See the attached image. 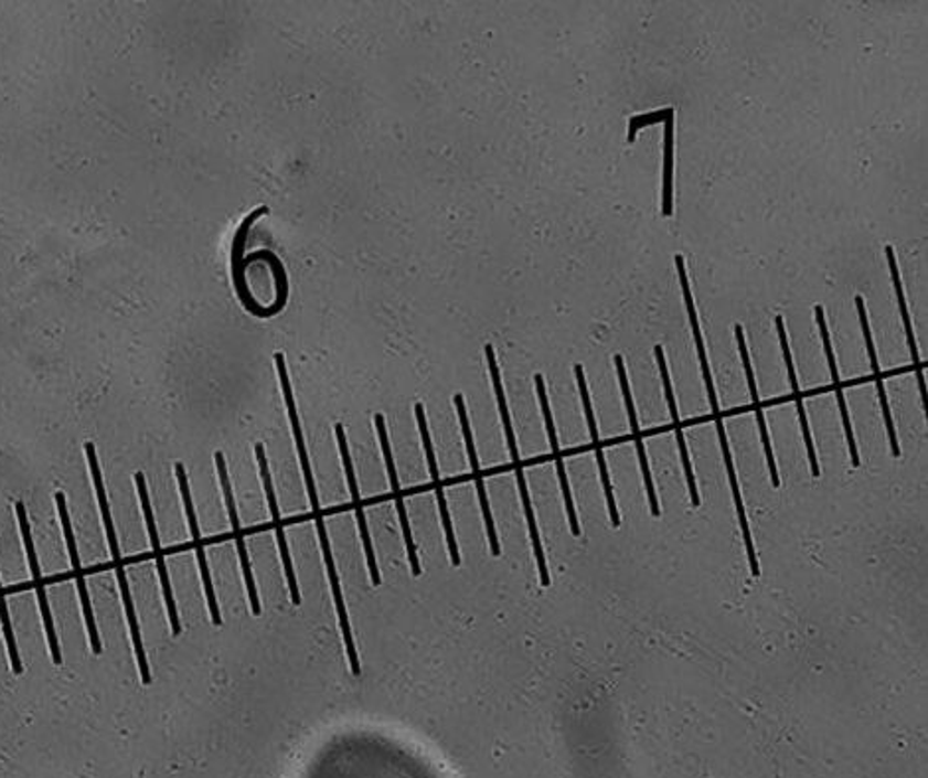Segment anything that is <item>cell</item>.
<instances>
[{"label": "cell", "instance_id": "d6986e66", "mask_svg": "<svg viewBox=\"0 0 928 778\" xmlns=\"http://www.w3.org/2000/svg\"><path fill=\"white\" fill-rule=\"evenodd\" d=\"M794 399H797L798 417H800V427H802V435H804V441H807L808 460H810V469H812V475H814V477H820V465H818L817 450H814V443H812V435H810V427H808L807 409H804V402H802V395L794 394Z\"/></svg>", "mask_w": 928, "mask_h": 778}, {"label": "cell", "instance_id": "44dd1931", "mask_svg": "<svg viewBox=\"0 0 928 778\" xmlns=\"http://www.w3.org/2000/svg\"><path fill=\"white\" fill-rule=\"evenodd\" d=\"M670 111H672V109H670ZM670 111H658L654 113V115H642V117H634V119H632V122H630V141L634 139V135H637L638 129H642L644 125H650V122L664 121L668 115H670Z\"/></svg>", "mask_w": 928, "mask_h": 778}, {"label": "cell", "instance_id": "ac0fdd59", "mask_svg": "<svg viewBox=\"0 0 928 778\" xmlns=\"http://www.w3.org/2000/svg\"><path fill=\"white\" fill-rule=\"evenodd\" d=\"M0 622H2V630H4V638H7V647H9L10 664H12V672L19 675L22 674V662H20L19 648H17V638L12 632V625H10L9 609H7V600L2 595V583H0Z\"/></svg>", "mask_w": 928, "mask_h": 778}, {"label": "cell", "instance_id": "6da1fadb", "mask_svg": "<svg viewBox=\"0 0 928 778\" xmlns=\"http://www.w3.org/2000/svg\"><path fill=\"white\" fill-rule=\"evenodd\" d=\"M85 455H87V462H89V470H92V479H94L95 492H97V500H99V510H102V518H104L105 534H107V542H109V550H111L113 562H115L117 582H119V589H121L122 605H125L127 620H129V627H131L132 647H135V654H137V662H139V670H141L142 684L147 685L150 684L149 662H147V654H145V648H142L141 630H139V622H137V615H135L131 589H129L127 575H125V569H122L119 542H117V534H115L111 510H109V502H107V494H105L104 477H102V469H99V462H97L94 443H85Z\"/></svg>", "mask_w": 928, "mask_h": 778}, {"label": "cell", "instance_id": "5bb4252c", "mask_svg": "<svg viewBox=\"0 0 928 778\" xmlns=\"http://www.w3.org/2000/svg\"><path fill=\"white\" fill-rule=\"evenodd\" d=\"M654 354H657L658 367H660V374H662V382H664V392H666L668 407H670V413H672V419H674L675 441H678V447H680V457H682V465H684L685 479H687V488H690V497H692V504H694V507H700V502H702V500H700V492H697V487H695L694 470H692V462H690V457H687V449H685L684 431H682V425H680V415H678V407H675L674 392H672V384H670V374H668L666 358H664V350H662V347H657V350H654Z\"/></svg>", "mask_w": 928, "mask_h": 778}, {"label": "cell", "instance_id": "7c38bea8", "mask_svg": "<svg viewBox=\"0 0 928 778\" xmlns=\"http://www.w3.org/2000/svg\"><path fill=\"white\" fill-rule=\"evenodd\" d=\"M535 390H537V397H540L542 412H544L545 429H547L550 445H552V450H554L555 467H557L559 487H562L563 500H565V510H567V516H569V527H572L573 535H579L582 534V530H579V522H577V514H575V507H573L572 488H569V479H567V472H565L562 452H559V443H557V433H555L554 415H552V409H550V402H547L544 377H542V375H535Z\"/></svg>", "mask_w": 928, "mask_h": 778}, {"label": "cell", "instance_id": "9a60e30c", "mask_svg": "<svg viewBox=\"0 0 928 778\" xmlns=\"http://www.w3.org/2000/svg\"><path fill=\"white\" fill-rule=\"evenodd\" d=\"M675 267H678V275H680V283H682L685 305H687V312H690V322H692V329H694L695 347H697V354H700V362H702L705 387L710 392V390H715V387H713L712 372H710V364H707L704 340H702V332H700V322H697V315H695V305L694 299H692V291H690V283H687V277H685L684 257L682 255H675Z\"/></svg>", "mask_w": 928, "mask_h": 778}, {"label": "cell", "instance_id": "9c48e42d", "mask_svg": "<svg viewBox=\"0 0 928 778\" xmlns=\"http://www.w3.org/2000/svg\"><path fill=\"white\" fill-rule=\"evenodd\" d=\"M415 417H417V425H419V433H422L423 449H425V455H427L429 472H431V479L433 482H435V494H437L439 512H441L442 530H445V535H447L450 562H452L455 567H459V544H457L455 530H452V524H450L449 507H447V498H445V490H442L441 477H439V469H437V459H435V450H433L431 435H429V427H427V415H425V409H423L422 404L415 405Z\"/></svg>", "mask_w": 928, "mask_h": 778}, {"label": "cell", "instance_id": "52a82bcc", "mask_svg": "<svg viewBox=\"0 0 928 778\" xmlns=\"http://www.w3.org/2000/svg\"><path fill=\"white\" fill-rule=\"evenodd\" d=\"M334 431H337L338 449H340V457H342V465H344V472H346L348 488H350V494H352V504H354V510H356L358 530H360V537H362V542H364L367 569H370L372 583H374L375 587H377V585L382 583V577H380V569H377V563H375L374 547H372V537H370V530H367L364 507H362V500H360V490H358L354 465H352L350 450H348L346 433H344V427H342L340 423H338L337 427H334Z\"/></svg>", "mask_w": 928, "mask_h": 778}, {"label": "cell", "instance_id": "ffe728a7", "mask_svg": "<svg viewBox=\"0 0 928 778\" xmlns=\"http://www.w3.org/2000/svg\"><path fill=\"white\" fill-rule=\"evenodd\" d=\"M855 305H857V312H860V319H862L863 337H865V344H867V352H870V360H872L873 374H875V377H882V370H879V362H877V354H875V347H873L870 320H867V315H865V305H863L862 297L855 299Z\"/></svg>", "mask_w": 928, "mask_h": 778}, {"label": "cell", "instance_id": "30bf717a", "mask_svg": "<svg viewBox=\"0 0 928 778\" xmlns=\"http://www.w3.org/2000/svg\"><path fill=\"white\" fill-rule=\"evenodd\" d=\"M57 514L64 525V535H66L67 552H70V559H72V567H74L75 583H77V593H79V600H82V609H84L85 625H87V632H89V642H92V650L95 654L102 652V640H99V632L95 627L94 610H92V603H89V595H87V587H85L84 569L79 563V555H77V547H75L74 532H72V522L67 516L66 497L62 492L56 494Z\"/></svg>", "mask_w": 928, "mask_h": 778}, {"label": "cell", "instance_id": "2e32d148", "mask_svg": "<svg viewBox=\"0 0 928 778\" xmlns=\"http://www.w3.org/2000/svg\"><path fill=\"white\" fill-rule=\"evenodd\" d=\"M885 254H887V259H889L893 283H895V291H897V299H899L900 315H903L905 330H907V337H909L910 356H913V362H915L917 370H922L920 367L919 350H917V342H915V332H913V327H910L909 312H907V305H905V292H903V285H900V273L897 269V259H895V254H893V247H887Z\"/></svg>", "mask_w": 928, "mask_h": 778}, {"label": "cell", "instance_id": "4fadbf2b", "mask_svg": "<svg viewBox=\"0 0 928 778\" xmlns=\"http://www.w3.org/2000/svg\"><path fill=\"white\" fill-rule=\"evenodd\" d=\"M575 375H577V384H579V392H582L583 407H585V417H587V425H589V431H591L595 455H597V462H599L600 480H602L605 497H607L610 522H612V525H620L619 510H617V502H615V494H612V487H610L609 470H607V462H605V455H602V447H600L599 431H597V423H595V415H593L591 397H589V390H587L582 366H575Z\"/></svg>", "mask_w": 928, "mask_h": 778}, {"label": "cell", "instance_id": "3957f363", "mask_svg": "<svg viewBox=\"0 0 928 778\" xmlns=\"http://www.w3.org/2000/svg\"><path fill=\"white\" fill-rule=\"evenodd\" d=\"M375 429H377V437H380V445L384 450L385 467H387V477H390V487H392V494H394L395 508H397V516H399V524H402V534H404L405 547H407V555H409V563H412L413 577L422 575V565H419V557H417V547L413 542L412 525H409V518H407V510H405L404 497H402V484L397 479V470H395L394 455H392V447H390V439H387V429H385L384 415H375Z\"/></svg>", "mask_w": 928, "mask_h": 778}, {"label": "cell", "instance_id": "5b68a950", "mask_svg": "<svg viewBox=\"0 0 928 778\" xmlns=\"http://www.w3.org/2000/svg\"><path fill=\"white\" fill-rule=\"evenodd\" d=\"M216 469L217 477H220V484L224 490L225 507L230 512V522L234 527V540L237 545V554H239V562H242V569H244L245 587H247V595H249V603H252V610L255 617L262 612V605H259V595H257V587H255L254 572H252V563H249V555L245 550L244 534H242V524L237 518V508H235L234 492H232V484H230V477H227V467H225V459L222 452H216Z\"/></svg>", "mask_w": 928, "mask_h": 778}, {"label": "cell", "instance_id": "ba28073f", "mask_svg": "<svg viewBox=\"0 0 928 778\" xmlns=\"http://www.w3.org/2000/svg\"><path fill=\"white\" fill-rule=\"evenodd\" d=\"M135 484L139 490V498H141L142 514L147 520V527H149L150 544H152V552H154V562L159 567L160 583H162V593H164V603H167V610H169L170 627L174 635H180V619L179 610H177V603H174V595H172V587H170L169 572H167V563H164V555H162V547H160L159 532H157V524H154V516H152V508H150L149 490H147V482L142 472L135 475Z\"/></svg>", "mask_w": 928, "mask_h": 778}, {"label": "cell", "instance_id": "8fae6325", "mask_svg": "<svg viewBox=\"0 0 928 778\" xmlns=\"http://www.w3.org/2000/svg\"><path fill=\"white\" fill-rule=\"evenodd\" d=\"M452 402H455V407H457V413H459L460 427H462V435H465V443H467L470 469H472V477H474V484H477V492H479L480 508H482V518H484V524H487L490 550H492V554L500 555V544H498L494 518H492V510H490V502H488L487 487H484L482 472H480L479 455H477V449H474V439H472V431H470L469 415H467L465 399H462V395H455Z\"/></svg>", "mask_w": 928, "mask_h": 778}, {"label": "cell", "instance_id": "277c9868", "mask_svg": "<svg viewBox=\"0 0 928 778\" xmlns=\"http://www.w3.org/2000/svg\"><path fill=\"white\" fill-rule=\"evenodd\" d=\"M255 455H257V462H259V472H262L263 488H265V497L269 502V510H271L273 525H275V537H277V545L281 552L282 565H285V575H287V583H289V592H291L292 605H300V589L295 572H292L291 554H289V544L285 537V527H282L281 512H279V504L275 498V488H273L271 472H269V462L265 457V447L262 443L255 445Z\"/></svg>", "mask_w": 928, "mask_h": 778}, {"label": "cell", "instance_id": "8992f818", "mask_svg": "<svg viewBox=\"0 0 928 778\" xmlns=\"http://www.w3.org/2000/svg\"><path fill=\"white\" fill-rule=\"evenodd\" d=\"M17 516H19L20 532H22V540H24V547H26V555H29L32 579H34V585H36L38 603H40V610H42L44 627H46L50 652H52L54 662H56V664H62V652H60V644H57L54 620H52V610H50V603H47L46 587H44L42 577H40V565H38L36 550H34V542H32V530H30L29 518H26V508H24L22 502L17 504Z\"/></svg>", "mask_w": 928, "mask_h": 778}, {"label": "cell", "instance_id": "7a4b0ae2", "mask_svg": "<svg viewBox=\"0 0 928 778\" xmlns=\"http://www.w3.org/2000/svg\"><path fill=\"white\" fill-rule=\"evenodd\" d=\"M177 479H179L180 494H182V502H184V510H186L188 525H190V534H192V542L196 547L198 567H200V575L204 582V592H206L207 610L212 622L220 627L222 625V615H220V607H217L216 593H214V585H212V575H210V567H207L206 552H204V544H202V535H200V527H198L196 512H194V502H192V494H190V482H188L186 470L177 462L174 467Z\"/></svg>", "mask_w": 928, "mask_h": 778}, {"label": "cell", "instance_id": "e0dca14e", "mask_svg": "<svg viewBox=\"0 0 928 778\" xmlns=\"http://www.w3.org/2000/svg\"><path fill=\"white\" fill-rule=\"evenodd\" d=\"M666 159H664V216L672 214V170H674V111L666 117Z\"/></svg>", "mask_w": 928, "mask_h": 778}]
</instances>
